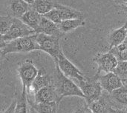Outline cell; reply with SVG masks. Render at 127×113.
<instances>
[{
    "label": "cell",
    "mask_w": 127,
    "mask_h": 113,
    "mask_svg": "<svg viewBox=\"0 0 127 113\" xmlns=\"http://www.w3.org/2000/svg\"><path fill=\"white\" fill-rule=\"evenodd\" d=\"M125 26L127 27V22L125 23Z\"/></svg>",
    "instance_id": "obj_35"
},
{
    "label": "cell",
    "mask_w": 127,
    "mask_h": 113,
    "mask_svg": "<svg viewBox=\"0 0 127 113\" xmlns=\"http://www.w3.org/2000/svg\"><path fill=\"white\" fill-rule=\"evenodd\" d=\"M124 84H126V85H127V79H126V80L124 81Z\"/></svg>",
    "instance_id": "obj_32"
},
{
    "label": "cell",
    "mask_w": 127,
    "mask_h": 113,
    "mask_svg": "<svg viewBox=\"0 0 127 113\" xmlns=\"http://www.w3.org/2000/svg\"><path fill=\"white\" fill-rule=\"evenodd\" d=\"M58 10L61 21H64V20H67V19H82L83 16V13H81L80 11L67 7V6H64L60 4H57L56 7Z\"/></svg>",
    "instance_id": "obj_18"
},
{
    "label": "cell",
    "mask_w": 127,
    "mask_h": 113,
    "mask_svg": "<svg viewBox=\"0 0 127 113\" xmlns=\"http://www.w3.org/2000/svg\"><path fill=\"white\" fill-rule=\"evenodd\" d=\"M13 17L7 15V16H1L0 17V33L1 36H3L6 34L9 30L10 29L13 21Z\"/></svg>",
    "instance_id": "obj_24"
},
{
    "label": "cell",
    "mask_w": 127,
    "mask_h": 113,
    "mask_svg": "<svg viewBox=\"0 0 127 113\" xmlns=\"http://www.w3.org/2000/svg\"><path fill=\"white\" fill-rule=\"evenodd\" d=\"M57 0H35L31 7L41 15H45L54 9L57 4Z\"/></svg>",
    "instance_id": "obj_17"
},
{
    "label": "cell",
    "mask_w": 127,
    "mask_h": 113,
    "mask_svg": "<svg viewBox=\"0 0 127 113\" xmlns=\"http://www.w3.org/2000/svg\"><path fill=\"white\" fill-rule=\"evenodd\" d=\"M34 102L38 104L59 103L58 97L53 84L45 87L34 94Z\"/></svg>",
    "instance_id": "obj_11"
},
{
    "label": "cell",
    "mask_w": 127,
    "mask_h": 113,
    "mask_svg": "<svg viewBox=\"0 0 127 113\" xmlns=\"http://www.w3.org/2000/svg\"><path fill=\"white\" fill-rule=\"evenodd\" d=\"M127 38V29L125 24L120 28L114 30L109 36L110 50L123 44Z\"/></svg>",
    "instance_id": "obj_16"
},
{
    "label": "cell",
    "mask_w": 127,
    "mask_h": 113,
    "mask_svg": "<svg viewBox=\"0 0 127 113\" xmlns=\"http://www.w3.org/2000/svg\"><path fill=\"white\" fill-rule=\"evenodd\" d=\"M94 61H95L98 65L97 73H96L97 75H100L101 71L106 73L114 72L119 62L115 55L110 51L106 53L98 54L95 57Z\"/></svg>",
    "instance_id": "obj_8"
},
{
    "label": "cell",
    "mask_w": 127,
    "mask_h": 113,
    "mask_svg": "<svg viewBox=\"0 0 127 113\" xmlns=\"http://www.w3.org/2000/svg\"><path fill=\"white\" fill-rule=\"evenodd\" d=\"M34 34H36L34 30L25 24L20 19L14 18L13 24L9 31L6 34L1 36V45L12 40Z\"/></svg>",
    "instance_id": "obj_5"
},
{
    "label": "cell",
    "mask_w": 127,
    "mask_h": 113,
    "mask_svg": "<svg viewBox=\"0 0 127 113\" xmlns=\"http://www.w3.org/2000/svg\"><path fill=\"white\" fill-rule=\"evenodd\" d=\"M51 84H52L51 78L47 74L45 69L41 68L39 70L38 75H37L36 78H35V80H34V81H33L31 87L30 91L32 90L33 94H35L39 90H41L45 87H48Z\"/></svg>",
    "instance_id": "obj_14"
},
{
    "label": "cell",
    "mask_w": 127,
    "mask_h": 113,
    "mask_svg": "<svg viewBox=\"0 0 127 113\" xmlns=\"http://www.w3.org/2000/svg\"><path fill=\"white\" fill-rule=\"evenodd\" d=\"M117 3L118 4H125L127 3V0H115Z\"/></svg>",
    "instance_id": "obj_30"
},
{
    "label": "cell",
    "mask_w": 127,
    "mask_h": 113,
    "mask_svg": "<svg viewBox=\"0 0 127 113\" xmlns=\"http://www.w3.org/2000/svg\"><path fill=\"white\" fill-rule=\"evenodd\" d=\"M60 38L55 36H49L44 33H36V41L40 47V50L49 54L56 62L59 56L63 53Z\"/></svg>",
    "instance_id": "obj_4"
},
{
    "label": "cell",
    "mask_w": 127,
    "mask_h": 113,
    "mask_svg": "<svg viewBox=\"0 0 127 113\" xmlns=\"http://www.w3.org/2000/svg\"><path fill=\"white\" fill-rule=\"evenodd\" d=\"M39 70L35 67L33 61L26 60L20 64L18 68V73L22 81V87L27 90V93L30 92L31 87L36 78Z\"/></svg>",
    "instance_id": "obj_6"
},
{
    "label": "cell",
    "mask_w": 127,
    "mask_h": 113,
    "mask_svg": "<svg viewBox=\"0 0 127 113\" xmlns=\"http://www.w3.org/2000/svg\"><path fill=\"white\" fill-rule=\"evenodd\" d=\"M52 84L57 93L59 102L64 97L67 96H78L85 98V95L79 86L71 78L65 76L57 64L54 73Z\"/></svg>",
    "instance_id": "obj_1"
},
{
    "label": "cell",
    "mask_w": 127,
    "mask_h": 113,
    "mask_svg": "<svg viewBox=\"0 0 127 113\" xmlns=\"http://www.w3.org/2000/svg\"><path fill=\"white\" fill-rule=\"evenodd\" d=\"M42 16L43 15L38 13L36 10L30 7V9L20 18V19L28 27L34 30L36 32L39 25Z\"/></svg>",
    "instance_id": "obj_15"
},
{
    "label": "cell",
    "mask_w": 127,
    "mask_h": 113,
    "mask_svg": "<svg viewBox=\"0 0 127 113\" xmlns=\"http://www.w3.org/2000/svg\"><path fill=\"white\" fill-rule=\"evenodd\" d=\"M111 98L114 102V104H118L121 105L123 107H127V85L124 84L120 88L114 90L112 93H110Z\"/></svg>",
    "instance_id": "obj_20"
},
{
    "label": "cell",
    "mask_w": 127,
    "mask_h": 113,
    "mask_svg": "<svg viewBox=\"0 0 127 113\" xmlns=\"http://www.w3.org/2000/svg\"><path fill=\"white\" fill-rule=\"evenodd\" d=\"M28 101L31 107L37 113H57V103L38 104L29 98H28Z\"/></svg>",
    "instance_id": "obj_21"
},
{
    "label": "cell",
    "mask_w": 127,
    "mask_h": 113,
    "mask_svg": "<svg viewBox=\"0 0 127 113\" xmlns=\"http://www.w3.org/2000/svg\"><path fill=\"white\" fill-rule=\"evenodd\" d=\"M89 105L87 104L83 105L82 107H80L79 109H77L74 113H87V111L89 110Z\"/></svg>",
    "instance_id": "obj_28"
},
{
    "label": "cell",
    "mask_w": 127,
    "mask_h": 113,
    "mask_svg": "<svg viewBox=\"0 0 127 113\" xmlns=\"http://www.w3.org/2000/svg\"><path fill=\"white\" fill-rule=\"evenodd\" d=\"M55 63L62 73L68 78L76 79L77 81H83L86 80L87 77H86L83 73L65 57L63 53H60Z\"/></svg>",
    "instance_id": "obj_7"
},
{
    "label": "cell",
    "mask_w": 127,
    "mask_h": 113,
    "mask_svg": "<svg viewBox=\"0 0 127 113\" xmlns=\"http://www.w3.org/2000/svg\"><path fill=\"white\" fill-rule=\"evenodd\" d=\"M77 85L84 94L85 100L89 106L98 100L103 93V90L97 75L92 78H87L86 81H77Z\"/></svg>",
    "instance_id": "obj_3"
},
{
    "label": "cell",
    "mask_w": 127,
    "mask_h": 113,
    "mask_svg": "<svg viewBox=\"0 0 127 113\" xmlns=\"http://www.w3.org/2000/svg\"><path fill=\"white\" fill-rule=\"evenodd\" d=\"M16 104H17V99H14L12 103L10 104V106L7 107V110H5L1 113H16Z\"/></svg>",
    "instance_id": "obj_27"
},
{
    "label": "cell",
    "mask_w": 127,
    "mask_h": 113,
    "mask_svg": "<svg viewBox=\"0 0 127 113\" xmlns=\"http://www.w3.org/2000/svg\"><path fill=\"white\" fill-rule=\"evenodd\" d=\"M85 21L83 19H72L63 21L58 24V26L60 31L65 34L77 29V27L85 25Z\"/></svg>",
    "instance_id": "obj_19"
},
{
    "label": "cell",
    "mask_w": 127,
    "mask_h": 113,
    "mask_svg": "<svg viewBox=\"0 0 127 113\" xmlns=\"http://www.w3.org/2000/svg\"><path fill=\"white\" fill-rule=\"evenodd\" d=\"M124 42H125L126 44H127V38H126V40H125V41H124Z\"/></svg>",
    "instance_id": "obj_34"
},
{
    "label": "cell",
    "mask_w": 127,
    "mask_h": 113,
    "mask_svg": "<svg viewBox=\"0 0 127 113\" xmlns=\"http://www.w3.org/2000/svg\"><path fill=\"white\" fill-rule=\"evenodd\" d=\"M40 50L36 41V34L19 38L1 45L2 55L13 53H28Z\"/></svg>",
    "instance_id": "obj_2"
},
{
    "label": "cell",
    "mask_w": 127,
    "mask_h": 113,
    "mask_svg": "<svg viewBox=\"0 0 127 113\" xmlns=\"http://www.w3.org/2000/svg\"><path fill=\"white\" fill-rule=\"evenodd\" d=\"M126 109H127V107H126Z\"/></svg>",
    "instance_id": "obj_36"
},
{
    "label": "cell",
    "mask_w": 127,
    "mask_h": 113,
    "mask_svg": "<svg viewBox=\"0 0 127 113\" xmlns=\"http://www.w3.org/2000/svg\"><path fill=\"white\" fill-rule=\"evenodd\" d=\"M124 5H125V7H126V8H127V4H125Z\"/></svg>",
    "instance_id": "obj_33"
},
{
    "label": "cell",
    "mask_w": 127,
    "mask_h": 113,
    "mask_svg": "<svg viewBox=\"0 0 127 113\" xmlns=\"http://www.w3.org/2000/svg\"><path fill=\"white\" fill-rule=\"evenodd\" d=\"M114 73L121 78L123 82L127 79V61H119Z\"/></svg>",
    "instance_id": "obj_25"
},
{
    "label": "cell",
    "mask_w": 127,
    "mask_h": 113,
    "mask_svg": "<svg viewBox=\"0 0 127 113\" xmlns=\"http://www.w3.org/2000/svg\"><path fill=\"white\" fill-rule=\"evenodd\" d=\"M45 17H46L47 19H48L49 20L52 21L53 22L59 24L60 23L62 22L58 10L57 8H54L53 10H51L50 12H48V13H46L45 15H44Z\"/></svg>",
    "instance_id": "obj_26"
},
{
    "label": "cell",
    "mask_w": 127,
    "mask_h": 113,
    "mask_svg": "<svg viewBox=\"0 0 127 113\" xmlns=\"http://www.w3.org/2000/svg\"><path fill=\"white\" fill-rule=\"evenodd\" d=\"M110 113H127V110L125 108H112Z\"/></svg>",
    "instance_id": "obj_29"
},
{
    "label": "cell",
    "mask_w": 127,
    "mask_h": 113,
    "mask_svg": "<svg viewBox=\"0 0 127 113\" xmlns=\"http://www.w3.org/2000/svg\"><path fill=\"white\" fill-rule=\"evenodd\" d=\"M31 7V4L24 0H9L7 4L8 15L20 19Z\"/></svg>",
    "instance_id": "obj_12"
},
{
    "label": "cell",
    "mask_w": 127,
    "mask_h": 113,
    "mask_svg": "<svg viewBox=\"0 0 127 113\" xmlns=\"http://www.w3.org/2000/svg\"><path fill=\"white\" fill-rule=\"evenodd\" d=\"M93 113H110L112 108H115V104L109 93L103 90L102 96L89 106Z\"/></svg>",
    "instance_id": "obj_10"
},
{
    "label": "cell",
    "mask_w": 127,
    "mask_h": 113,
    "mask_svg": "<svg viewBox=\"0 0 127 113\" xmlns=\"http://www.w3.org/2000/svg\"><path fill=\"white\" fill-rule=\"evenodd\" d=\"M25 1H26L27 3H28V4H32L33 2H34V1L35 0H24Z\"/></svg>",
    "instance_id": "obj_31"
},
{
    "label": "cell",
    "mask_w": 127,
    "mask_h": 113,
    "mask_svg": "<svg viewBox=\"0 0 127 113\" xmlns=\"http://www.w3.org/2000/svg\"><path fill=\"white\" fill-rule=\"evenodd\" d=\"M109 51L115 55L118 61H127V44L125 42L112 48Z\"/></svg>",
    "instance_id": "obj_23"
},
{
    "label": "cell",
    "mask_w": 127,
    "mask_h": 113,
    "mask_svg": "<svg viewBox=\"0 0 127 113\" xmlns=\"http://www.w3.org/2000/svg\"><path fill=\"white\" fill-rule=\"evenodd\" d=\"M36 33H44L58 37H61L63 35V33L60 31L58 24L49 20L44 16L42 18L37 30H36Z\"/></svg>",
    "instance_id": "obj_13"
},
{
    "label": "cell",
    "mask_w": 127,
    "mask_h": 113,
    "mask_svg": "<svg viewBox=\"0 0 127 113\" xmlns=\"http://www.w3.org/2000/svg\"><path fill=\"white\" fill-rule=\"evenodd\" d=\"M96 75L98 77V80L101 84L103 90L109 94L124 85V82L121 78L114 72L108 73L103 75L97 74Z\"/></svg>",
    "instance_id": "obj_9"
},
{
    "label": "cell",
    "mask_w": 127,
    "mask_h": 113,
    "mask_svg": "<svg viewBox=\"0 0 127 113\" xmlns=\"http://www.w3.org/2000/svg\"><path fill=\"white\" fill-rule=\"evenodd\" d=\"M28 102L27 90L22 87V93L17 98L16 113H30L28 107Z\"/></svg>",
    "instance_id": "obj_22"
}]
</instances>
